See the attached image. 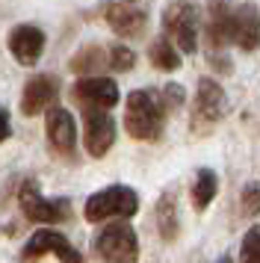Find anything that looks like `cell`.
<instances>
[{
    "mask_svg": "<svg viewBox=\"0 0 260 263\" xmlns=\"http://www.w3.org/2000/svg\"><path fill=\"white\" fill-rule=\"evenodd\" d=\"M45 50V33L35 24H21L9 33V53L21 65H35Z\"/></svg>",
    "mask_w": 260,
    "mask_h": 263,
    "instance_id": "obj_13",
    "label": "cell"
},
{
    "mask_svg": "<svg viewBox=\"0 0 260 263\" xmlns=\"http://www.w3.org/2000/svg\"><path fill=\"white\" fill-rule=\"evenodd\" d=\"M95 251L98 257H104L106 263H136L139 260V239L136 231L121 219L106 225L98 237H95Z\"/></svg>",
    "mask_w": 260,
    "mask_h": 263,
    "instance_id": "obj_3",
    "label": "cell"
},
{
    "mask_svg": "<svg viewBox=\"0 0 260 263\" xmlns=\"http://www.w3.org/2000/svg\"><path fill=\"white\" fill-rule=\"evenodd\" d=\"M239 263H260V225L246 231L239 246Z\"/></svg>",
    "mask_w": 260,
    "mask_h": 263,
    "instance_id": "obj_20",
    "label": "cell"
},
{
    "mask_svg": "<svg viewBox=\"0 0 260 263\" xmlns=\"http://www.w3.org/2000/svg\"><path fill=\"white\" fill-rule=\"evenodd\" d=\"M104 18L106 24L116 30L118 36L124 39H136L145 33V24H148V15L145 9L133 6V3H124V0H113L104 6Z\"/></svg>",
    "mask_w": 260,
    "mask_h": 263,
    "instance_id": "obj_11",
    "label": "cell"
},
{
    "mask_svg": "<svg viewBox=\"0 0 260 263\" xmlns=\"http://www.w3.org/2000/svg\"><path fill=\"white\" fill-rule=\"evenodd\" d=\"M124 3H139V0H124Z\"/></svg>",
    "mask_w": 260,
    "mask_h": 263,
    "instance_id": "obj_26",
    "label": "cell"
},
{
    "mask_svg": "<svg viewBox=\"0 0 260 263\" xmlns=\"http://www.w3.org/2000/svg\"><path fill=\"white\" fill-rule=\"evenodd\" d=\"M136 210H139V195L130 186L116 183V186H106V190L89 195L83 213L89 222H106V219H130V216H136Z\"/></svg>",
    "mask_w": 260,
    "mask_h": 263,
    "instance_id": "obj_2",
    "label": "cell"
},
{
    "mask_svg": "<svg viewBox=\"0 0 260 263\" xmlns=\"http://www.w3.org/2000/svg\"><path fill=\"white\" fill-rule=\"evenodd\" d=\"M59 92V80L57 77H33L30 83L24 86V95H21V112L24 116H39L42 109H47V104L57 98Z\"/></svg>",
    "mask_w": 260,
    "mask_h": 263,
    "instance_id": "obj_15",
    "label": "cell"
},
{
    "mask_svg": "<svg viewBox=\"0 0 260 263\" xmlns=\"http://www.w3.org/2000/svg\"><path fill=\"white\" fill-rule=\"evenodd\" d=\"M183 101H187V92H183V86H177V83H169L163 89V98H160L165 116H169V112H175V109H180V107H183Z\"/></svg>",
    "mask_w": 260,
    "mask_h": 263,
    "instance_id": "obj_23",
    "label": "cell"
},
{
    "mask_svg": "<svg viewBox=\"0 0 260 263\" xmlns=\"http://www.w3.org/2000/svg\"><path fill=\"white\" fill-rule=\"evenodd\" d=\"M157 228H160L165 242H172L177 237V198L172 192H165L157 201Z\"/></svg>",
    "mask_w": 260,
    "mask_h": 263,
    "instance_id": "obj_17",
    "label": "cell"
},
{
    "mask_svg": "<svg viewBox=\"0 0 260 263\" xmlns=\"http://www.w3.org/2000/svg\"><path fill=\"white\" fill-rule=\"evenodd\" d=\"M231 42L246 53L260 48V12L254 3L231 9Z\"/></svg>",
    "mask_w": 260,
    "mask_h": 263,
    "instance_id": "obj_10",
    "label": "cell"
},
{
    "mask_svg": "<svg viewBox=\"0 0 260 263\" xmlns=\"http://www.w3.org/2000/svg\"><path fill=\"white\" fill-rule=\"evenodd\" d=\"M207 48H210V62L216 65L219 53H225V48L231 45V6L228 0H210L207 6Z\"/></svg>",
    "mask_w": 260,
    "mask_h": 263,
    "instance_id": "obj_9",
    "label": "cell"
},
{
    "mask_svg": "<svg viewBox=\"0 0 260 263\" xmlns=\"http://www.w3.org/2000/svg\"><path fill=\"white\" fill-rule=\"evenodd\" d=\"M163 30L177 50L195 53V48H198V9L187 0L172 3L163 12Z\"/></svg>",
    "mask_w": 260,
    "mask_h": 263,
    "instance_id": "obj_4",
    "label": "cell"
},
{
    "mask_svg": "<svg viewBox=\"0 0 260 263\" xmlns=\"http://www.w3.org/2000/svg\"><path fill=\"white\" fill-rule=\"evenodd\" d=\"M47 142L53 145L57 154H74V142H77V124H74V116L68 109L53 107L47 112Z\"/></svg>",
    "mask_w": 260,
    "mask_h": 263,
    "instance_id": "obj_14",
    "label": "cell"
},
{
    "mask_svg": "<svg viewBox=\"0 0 260 263\" xmlns=\"http://www.w3.org/2000/svg\"><path fill=\"white\" fill-rule=\"evenodd\" d=\"M165 124V109L160 104V98L148 92V89H133L124 104V127L133 139L151 142L163 136Z\"/></svg>",
    "mask_w": 260,
    "mask_h": 263,
    "instance_id": "obj_1",
    "label": "cell"
},
{
    "mask_svg": "<svg viewBox=\"0 0 260 263\" xmlns=\"http://www.w3.org/2000/svg\"><path fill=\"white\" fill-rule=\"evenodd\" d=\"M219 263H231V257H222V260H219Z\"/></svg>",
    "mask_w": 260,
    "mask_h": 263,
    "instance_id": "obj_25",
    "label": "cell"
},
{
    "mask_svg": "<svg viewBox=\"0 0 260 263\" xmlns=\"http://www.w3.org/2000/svg\"><path fill=\"white\" fill-rule=\"evenodd\" d=\"M106 65L113 71H130L136 65V53L130 48H124V45H113V48L106 50Z\"/></svg>",
    "mask_w": 260,
    "mask_h": 263,
    "instance_id": "obj_21",
    "label": "cell"
},
{
    "mask_svg": "<svg viewBox=\"0 0 260 263\" xmlns=\"http://www.w3.org/2000/svg\"><path fill=\"white\" fill-rule=\"evenodd\" d=\"M148 57H151V65L160 68V71H175V68H180V53L175 50V45L169 39H157L151 45V50H148Z\"/></svg>",
    "mask_w": 260,
    "mask_h": 263,
    "instance_id": "obj_19",
    "label": "cell"
},
{
    "mask_svg": "<svg viewBox=\"0 0 260 263\" xmlns=\"http://www.w3.org/2000/svg\"><path fill=\"white\" fill-rule=\"evenodd\" d=\"M225 116V92L222 86L210 80V77H201L198 89H195V101H192V127H213L216 121Z\"/></svg>",
    "mask_w": 260,
    "mask_h": 263,
    "instance_id": "obj_6",
    "label": "cell"
},
{
    "mask_svg": "<svg viewBox=\"0 0 260 263\" xmlns=\"http://www.w3.org/2000/svg\"><path fill=\"white\" fill-rule=\"evenodd\" d=\"M9 133H12V124H9V112L0 107V142H6L9 139Z\"/></svg>",
    "mask_w": 260,
    "mask_h": 263,
    "instance_id": "obj_24",
    "label": "cell"
},
{
    "mask_svg": "<svg viewBox=\"0 0 260 263\" xmlns=\"http://www.w3.org/2000/svg\"><path fill=\"white\" fill-rule=\"evenodd\" d=\"M45 254H57L62 263H83V254L71 246V239H65L59 231H50V228L35 231L24 246V260H39Z\"/></svg>",
    "mask_w": 260,
    "mask_h": 263,
    "instance_id": "obj_5",
    "label": "cell"
},
{
    "mask_svg": "<svg viewBox=\"0 0 260 263\" xmlns=\"http://www.w3.org/2000/svg\"><path fill=\"white\" fill-rule=\"evenodd\" d=\"M83 142L92 157H106L116 142V121L106 116V109H86L83 116Z\"/></svg>",
    "mask_w": 260,
    "mask_h": 263,
    "instance_id": "obj_7",
    "label": "cell"
},
{
    "mask_svg": "<svg viewBox=\"0 0 260 263\" xmlns=\"http://www.w3.org/2000/svg\"><path fill=\"white\" fill-rule=\"evenodd\" d=\"M106 65V57H104V48L98 45H86V48L77 50V57L71 60V71L74 74H95L101 71Z\"/></svg>",
    "mask_w": 260,
    "mask_h": 263,
    "instance_id": "obj_18",
    "label": "cell"
},
{
    "mask_svg": "<svg viewBox=\"0 0 260 263\" xmlns=\"http://www.w3.org/2000/svg\"><path fill=\"white\" fill-rule=\"evenodd\" d=\"M18 204H21V210L27 219H33V222H45V225H57L62 219H68L71 207L68 201H47L42 198L33 186H24L18 192Z\"/></svg>",
    "mask_w": 260,
    "mask_h": 263,
    "instance_id": "obj_12",
    "label": "cell"
},
{
    "mask_svg": "<svg viewBox=\"0 0 260 263\" xmlns=\"http://www.w3.org/2000/svg\"><path fill=\"white\" fill-rule=\"evenodd\" d=\"M239 207L246 216H260V180H251L243 186V195H239Z\"/></svg>",
    "mask_w": 260,
    "mask_h": 263,
    "instance_id": "obj_22",
    "label": "cell"
},
{
    "mask_svg": "<svg viewBox=\"0 0 260 263\" xmlns=\"http://www.w3.org/2000/svg\"><path fill=\"white\" fill-rule=\"evenodd\" d=\"M71 95L89 109H109L118 104V83L109 77H83L74 83Z\"/></svg>",
    "mask_w": 260,
    "mask_h": 263,
    "instance_id": "obj_8",
    "label": "cell"
},
{
    "mask_svg": "<svg viewBox=\"0 0 260 263\" xmlns=\"http://www.w3.org/2000/svg\"><path fill=\"white\" fill-rule=\"evenodd\" d=\"M216 190H219L216 172H213V168H198L195 183H192V207H195V210H207L210 201L216 198Z\"/></svg>",
    "mask_w": 260,
    "mask_h": 263,
    "instance_id": "obj_16",
    "label": "cell"
}]
</instances>
